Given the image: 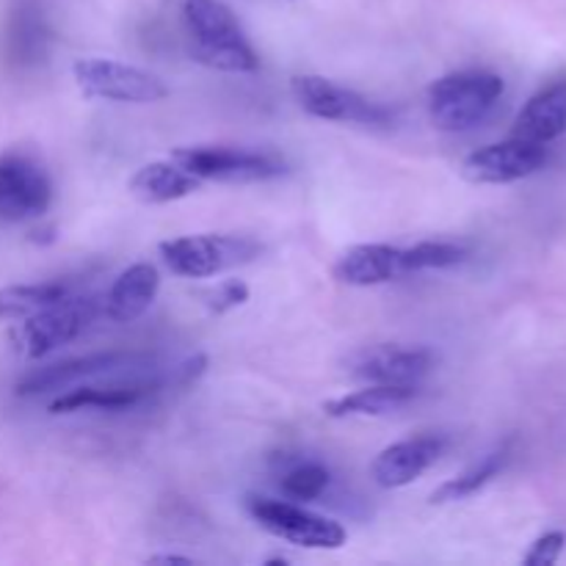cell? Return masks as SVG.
<instances>
[{
    "mask_svg": "<svg viewBox=\"0 0 566 566\" xmlns=\"http://www.w3.org/2000/svg\"><path fill=\"white\" fill-rule=\"evenodd\" d=\"M175 6L186 31L188 53L197 64L235 75L260 70L258 50L221 0H175Z\"/></svg>",
    "mask_w": 566,
    "mask_h": 566,
    "instance_id": "6da1fadb",
    "label": "cell"
},
{
    "mask_svg": "<svg viewBox=\"0 0 566 566\" xmlns=\"http://www.w3.org/2000/svg\"><path fill=\"white\" fill-rule=\"evenodd\" d=\"M503 88V77L490 70H462L437 77L426 94L431 125L442 133L473 130L492 114Z\"/></svg>",
    "mask_w": 566,
    "mask_h": 566,
    "instance_id": "7a4b0ae2",
    "label": "cell"
},
{
    "mask_svg": "<svg viewBox=\"0 0 566 566\" xmlns=\"http://www.w3.org/2000/svg\"><path fill=\"white\" fill-rule=\"evenodd\" d=\"M166 269L186 280H210L224 271L249 265L263 254V243L235 232H199V235L169 238L158 247Z\"/></svg>",
    "mask_w": 566,
    "mask_h": 566,
    "instance_id": "3957f363",
    "label": "cell"
},
{
    "mask_svg": "<svg viewBox=\"0 0 566 566\" xmlns=\"http://www.w3.org/2000/svg\"><path fill=\"white\" fill-rule=\"evenodd\" d=\"M171 160L199 177L202 182H227V186H249V182L280 180L291 171L282 155L269 149L224 147V144H191L171 149Z\"/></svg>",
    "mask_w": 566,
    "mask_h": 566,
    "instance_id": "277c9868",
    "label": "cell"
},
{
    "mask_svg": "<svg viewBox=\"0 0 566 566\" xmlns=\"http://www.w3.org/2000/svg\"><path fill=\"white\" fill-rule=\"evenodd\" d=\"M247 512L265 534L287 542V545L307 547V551H340L346 545V528L337 520L321 517L296 501H276L265 495H249Z\"/></svg>",
    "mask_w": 566,
    "mask_h": 566,
    "instance_id": "5b68a950",
    "label": "cell"
},
{
    "mask_svg": "<svg viewBox=\"0 0 566 566\" xmlns=\"http://www.w3.org/2000/svg\"><path fill=\"white\" fill-rule=\"evenodd\" d=\"M72 77H75L77 92L86 99L147 105L169 97L164 77L142 66L125 64V61L77 59L72 64Z\"/></svg>",
    "mask_w": 566,
    "mask_h": 566,
    "instance_id": "8992f818",
    "label": "cell"
},
{
    "mask_svg": "<svg viewBox=\"0 0 566 566\" xmlns=\"http://www.w3.org/2000/svg\"><path fill=\"white\" fill-rule=\"evenodd\" d=\"M291 92L298 108L313 119L368 127H387L396 119L390 105L376 103V99L340 86L324 75H296L291 83Z\"/></svg>",
    "mask_w": 566,
    "mask_h": 566,
    "instance_id": "52a82bcc",
    "label": "cell"
},
{
    "mask_svg": "<svg viewBox=\"0 0 566 566\" xmlns=\"http://www.w3.org/2000/svg\"><path fill=\"white\" fill-rule=\"evenodd\" d=\"M53 205V180L42 160L22 149L0 153V221L42 219Z\"/></svg>",
    "mask_w": 566,
    "mask_h": 566,
    "instance_id": "ba28073f",
    "label": "cell"
},
{
    "mask_svg": "<svg viewBox=\"0 0 566 566\" xmlns=\"http://www.w3.org/2000/svg\"><path fill=\"white\" fill-rule=\"evenodd\" d=\"M149 363H153V357L138 352H97L86 354V357H70L22 376L17 381L14 392L20 398H36L44 396V392H64L70 387L83 385V381L99 379V376L130 374V370L147 368Z\"/></svg>",
    "mask_w": 566,
    "mask_h": 566,
    "instance_id": "9c48e42d",
    "label": "cell"
},
{
    "mask_svg": "<svg viewBox=\"0 0 566 566\" xmlns=\"http://www.w3.org/2000/svg\"><path fill=\"white\" fill-rule=\"evenodd\" d=\"M99 310H103V302L97 296H75L72 293L64 302L22 321L14 335L17 348L28 359L48 357L50 352L75 340L97 318Z\"/></svg>",
    "mask_w": 566,
    "mask_h": 566,
    "instance_id": "30bf717a",
    "label": "cell"
},
{
    "mask_svg": "<svg viewBox=\"0 0 566 566\" xmlns=\"http://www.w3.org/2000/svg\"><path fill=\"white\" fill-rule=\"evenodd\" d=\"M171 390L169 376H122L114 374L108 381H83V385L70 387L50 403V415H70L81 409H103V412H125V409L142 407L158 392Z\"/></svg>",
    "mask_w": 566,
    "mask_h": 566,
    "instance_id": "8fae6325",
    "label": "cell"
},
{
    "mask_svg": "<svg viewBox=\"0 0 566 566\" xmlns=\"http://www.w3.org/2000/svg\"><path fill=\"white\" fill-rule=\"evenodd\" d=\"M547 164V147L525 138H506V142L486 144L462 160V177L475 186H506V182L525 180L536 175Z\"/></svg>",
    "mask_w": 566,
    "mask_h": 566,
    "instance_id": "7c38bea8",
    "label": "cell"
},
{
    "mask_svg": "<svg viewBox=\"0 0 566 566\" xmlns=\"http://www.w3.org/2000/svg\"><path fill=\"white\" fill-rule=\"evenodd\" d=\"M431 368L434 352L426 346L381 343L352 357V376L365 385H420Z\"/></svg>",
    "mask_w": 566,
    "mask_h": 566,
    "instance_id": "4fadbf2b",
    "label": "cell"
},
{
    "mask_svg": "<svg viewBox=\"0 0 566 566\" xmlns=\"http://www.w3.org/2000/svg\"><path fill=\"white\" fill-rule=\"evenodd\" d=\"M448 442L442 437L423 434L409 437V440L392 442L387 446L379 457L370 464V479L381 486V490H401L418 481L437 459L446 453Z\"/></svg>",
    "mask_w": 566,
    "mask_h": 566,
    "instance_id": "5bb4252c",
    "label": "cell"
},
{
    "mask_svg": "<svg viewBox=\"0 0 566 566\" xmlns=\"http://www.w3.org/2000/svg\"><path fill=\"white\" fill-rule=\"evenodd\" d=\"M332 276L348 287L387 285L409 276L407 249L390 243H357L337 258Z\"/></svg>",
    "mask_w": 566,
    "mask_h": 566,
    "instance_id": "9a60e30c",
    "label": "cell"
},
{
    "mask_svg": "<svg viewBox=\"0 0 566 566\" xmlns=\"http://www.w3.org/2000/svg\"><path fill=\"white\" fill-rule=\"evenodd\" d=\"M160 287V274L153 263H133L122 271L103 298V315L114 324H130L142 318L155 302Z\"/></svg>",
    "mask_w": 566,
    "mask_h": 566,
    "instance_id": "2e32d148",
    "label": "cell"
},
{
    "mask_svg": "<svg viewBox=\"0 0 566 566\" xmlns=\"http://www.w3.org/2000/svg\"><path fill=\"white\" fill-rule=\"evenodd\" d=\"M566 133V77L536 92L514 119L512 136L525 142L551 144Z\"/></svg>",
    "mask_w": 566,
    "mask_h": 566,
    "instance_id": "e0dca14e",
    "label": "cell"
},
{
    "mask_svg": "<svg viewBox=\"0 0 566 566\" xmlns=\"http://www.w3.org/2000/svg\"><path fill=\"white\" fill-rule=\"evenodd\" d=\"M130 193L142 205H169L177 199H186L202 188V180L191 171L182 169L177 160H153L144 164L136 175L130 177Z\"/></svg>",
    "mask_w": 566,
    "mask_h": 566,
    "instance_id": "ac0fdd59",
    "label": "cell"
},
{
    "mask_svg": "<svg viewBox=\"0 0 566 566\" xmlns=\"http://www.w3.org/2000/svg\"><path fill=\"white\" fill-rule=\"evenodd\" d=\"M418 385H365L363 390L346 392L324 403L326 418H381L407 407L418 398Z\"/></svg>",
    "mask_w": 566,
    "mask_h": 566,
    "instance_id": "d6986e66",
    "label": "cell"
},
{
    "mask_svg": "<svg viewBox=\"0 0 566 566\" xmlns=\"http://www.w3.org/2000/svg\"><path fill=\"white\" fill-rule=\"evenodd\" d=\"M72 296L70 282H28L0 287V321H25Z\"/></svg>",
    "mask_w": 566,
    "mask_h": 566,
    "instance_id": "ffe728a7",
    "label": "cell"
},
{
    "mask_svg": "<svg viewBox=\"0 0 566 566\" xmlns=\"http://www.w3.org/2000/svg\"><path fill=\"white\" fill-rule=\"evenodd\" d=\"M509 462V448H497V451L486 453L481 462H475L473 468H468L464 473H459L457 479H448L446 484L437 486L434 492H431V503L434 506H446V503H459V501H468V497L479 495L481 490H484L486 484H490L492 479H497L501 475V470L506 468Z\"/></svg>",
    "mask_w": 566,
    "mask_h": 566,
    "instance_id": "44dd1931",
    "label": "cell"
},
{
    "mask_svg": "<svg viewBox=\"0 0 566 566\" xmlns=\"http://www.w3.org/2000/svg\"><path fill=\"white\" fill-rule=\"evenodd\" d=\"M407 249V265L409 274H420V271L431 269H453V265L464 263L470 258L468 243L457 241H420Z\"/></svg>",
    "mask_w": 566,
    "mask_h": 566,
    "instance_id": "7402d4cb",
    "label": "cell"
},
{
    "mask_svg": "<svg viewBox=\"0 0 566 566\" xmlns=\"http://www.w3.org/2000/svg\"><path fill=\"white\" fill-rule=\"evenodd\" d=\"M329 481L332 475L324 464L304 462V464H296V468H291L285 475H282L280 490L287 501L310 503V501H318V497L324 495Z\"/></svg>",
    "mask_w": 566,
    "mask_h": 566,
    "instance_id": "603a6c76",
    "label": "cell"
},
{
    "mask_svg": "<svg viewBox=\"0 0 566 566\" xmlns=\"http://www.w3.org/2000/svg\"><path fill=\"white\" fill-rule=\"evenodd\" d=\"M249 296H252V291H249V285L243 280H224L219 282V285L208 287V291L202 293V304L208 307V313L213 315H227L232 313V310L243 307V304L249 302Z\"/></svg>",
    "mask_w": 566,
    "mask_h": 566,
    "instance_id": "cb8c5ba5",
    "label": "cell"
},
{
    "mask_svg": "<svg viewBox=\"0 0 566 566\" xmlns=\"http://www.w3.org/2000/svg\"><path fill=\"white\" fill-rule=\"evenodd\" d=\"M566 545V534L564 531H551V534L539 536V539L531 545V551L525 553L523 564L525 566H551L558 562Z\"/></svg>",
    "mask_w": 566,
    "mask_h": 566,
    "instance_id": "d4e9b609",
    "label": "cell"
},
{
    "mask_svg": "<svg viewBox=\"0 0 566 566\" xmlns=\"http://www.w3.org/2000/svg\"><path fill=\"white\" fill-rule=\"evenodd\" d=\"M147 564H193V558L171 556V553H160V556H149Z\"/></svg>",
    "mask_w": 566,
    "mask_h": 566,
    "instance_id": "484cf974",
    "label": "cell"
},
{
    "mask_svg": "<svg viewBox=\"0 0 566 566\" xmlns=\"http://www.w3.org/2000/svg\"><path fill=\"white\" fill-rule=\"evenodd\" d=\"M265 564H291V558H269Z\"/></svg>",
    "mask_w": 566,
    "mask_h": 566,
    "instance_id": "4316f807",
    "label": "cell"
},
{
    "mask_svg": "<svg viewBox=\"0 0 566 566\" xmlns=\"http://www.w3.org/2000/svg\"><path fill=\"white\" fill-rule=\"evenodd\" d=\"M287 3H291V0H287Z\"/></svg>",
    "mask_w": 566,
    "mask_h": 566,
    "instance_id": "83f0119b",
    "label": "cell"
}]
</instances>
